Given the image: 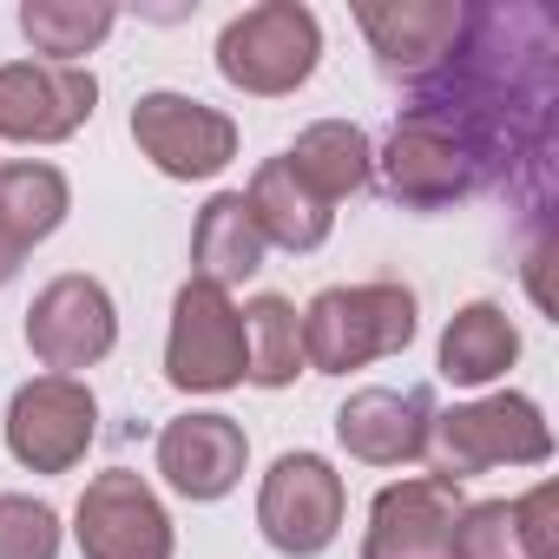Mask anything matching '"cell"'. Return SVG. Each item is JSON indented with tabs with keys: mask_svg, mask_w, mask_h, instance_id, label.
I'll return each mask as SVG.
<instances>
[{
	"mask_svg": "<svg viewBox=\"0 0 559 559\" xmlns=\"http://www.w3.org/2000/svg\"><path fill=\"white\" fill-rule=\"evenodd\" d=\"M552 53L559 21L546 8H461L448 53L408 80V106L435 119L474 165V185H507L513 171H546L552 158Z\"/></svg>",
	"mask_w": 559,
	"mask_h": 559,
	"instance_id": "6da1fadb",
	"label": "cell"
},
{
	"mask_svg": "<svg viewBox=\"0 0 559 559\" xmlns=\"http://www.w3.org/2000/svg\"><path fill=\"white\" fill-rule=\"evenodd\" d=\"M297 323H304V369L349 376L415 343V290L389 284V276H376V284H330L310 297Z\"/></svg>",
	"mask_w": 559,
	"mask_h": 559,
	"instance_id": "7a4b0ae2",
	"label": "cell"
},
{
	"mask_svg": "<svg viewBox=\"0 0 559 559\" xmlns=\"http://www.w3.org/2000/svg\"><path fill=\"white\" fill-rule=\"evenodd\" d=\"M546 454H552V428H546L539 402L513 395V389L461 402V408H435L428 448H421L428 474L454 480V487L487 474V467H539Z\"/></svg>",
	"mask_w": 559,
	"mask_h": 559,
	"instance_id": "3957f363",
	"label": "cell"
},
{
	"mask_svg": "<svg viewBox=\"0 0 559 559\" xmlns=\"http://www.w3.org/2000/svg\"><path fill=\"white\" fill-rule=\"evenodd\" d=\"M317 60H323V27L304 0H257L217 34V73L250 99L297 93L317 73Z\"/></svg>",
	"mask_w": 559,
	"mask_h": 559,
	"instance_id": "277c9868",
	"label": "cell"
},
{
	"mask_svg": "<svg viewBox=\"0 0 559 559\" xmlns=\"http://www.w3.org/2000/svg\"><path fill=\"white\" fill-rule=\"evenodd\" d=\"M343 513H349V487L310 448L276 454L270 474H263V487H257V526H263V539L284 552V559L330 552L336 533H343Z\"/></svg>",
	"mask_w": 559,
	"mask_h": 559,
	"instance_id": "5b68a950",
	"label": "cell"
},
{
	"mask_svg": "<svg viewBox=\"0 0 559 559\" xmlns=\"http://www.w3.org/2000/svg\"><path fill=\"white\" fill-rule=\"evenodd\" d=\"M165 382L178 395H224L243 382V310L230 304V290H211L191 276L171 297Z\"/></svg>",
	"mask_w": 559,
	"mask_h": 559,
	"instance_id": "8992f818",
	"label": "cell"
},
{
	"mask_svg": "<svg viewBox=\"0 0 559 559\" xmlns=\"http://www.w3.org/2000/svg\"><path fill=\"white\" fill-rule=\"evenodd\" d=\"M99 435V402L80 376H34L8 402V454L34 474H73Z\"/></svg>",
	"mask_w": 559,
	"mask_h": 559,
	"instance_id": "52a82bcc",
	"label": "cell"
},
{
	"mask_svg": "<svg viewBox=\"0 0 559 559\" xmlns=\"http://www.w3.org/2000/svg\"><path fill=\"white\" fill-rule=\"evenodd\" d=\"M112 343H119V310L99 276L67 270L27 304V349L47 376H80V369L106 362Z\"/></svg>",
	"mask_w": 559,
	"mask_h": 559,
	"instance_id": "ba28073f",
	"label": "cell"
},
{
	"mask_svg": "<svg viewBox=\"0 0 559 559\" xmlns=\"http://www.w3.org/2000/svg\"><path fill=\"white\" fill-rule=\"evenodd\" d=\"M132 145L178 185L191 178H217L237 158V119L191 99V93H139L132 106Z\"/></svg>",
	"mask_w": 559,
	"mask_h": 559,
	"instance_id": "9c48e42d",
	"label": "cell"
},
{
	"mask_svg": "<svg viewBox=\"0 0 559 559\" xmlns=\"http://www.w3.org/2000/svg\"><path fill=\"white\" fill-rule=\"evenodd\" d=\"M73 539L86 559H171V513L158 507L152 480L132 467L93 474L73 507Z\"/></svg>",
	"mask_w": 559,
	"mask_h": 559,
	"instance_id": "30bf717a",
	"label": "cell"
},
{
	"mask_svg": "<svg viewBox=\"0 0 559 559\" xmlns=\"http://www.w3.org/2000/svg\"><path fill=\"white\" fill-rule=\"evenodd\" d=\"M99 112V80L86 67L8 60L0 67V139L8 145H60Z\"/></svg>",
	"mask_w": 559,
	"mask_h": 559,
	"instance_id": "8fae6325",
	"label": "cell"
},
{
	"mask_svg": "<svg viewBox=\"0 0 559 559\" xmlns=\"http://www.w3.org/2000/svg\"><path fill=\"white\" fill-rule=\"evenodd\" d=\"M461 507H467L461 487L435 480V474H408V480L382 487L369 507L362 559H448V533H454Z\"/></svg>",
	"mask_w": 559,
	"mask_h": 559,
	"instance_id": "7c38bea8",
	"label": "cell"
},
{
	"mask_svg": "<svg viewBox=\"0 0 559 559\" xmlns=\"http://www.w3.org/2000/svg\"><path fill=\"white\" fill-rule=\"evenodd\" d=\"M243 461H250L243 421H230L217 408H191L158 428V474L185 500H224L243 480Z\"/></svg>",
	"mask_w": 559,
	"mask_h": 559,
	"instance_id": "4fadbf2b",
	"label": "cell"
},
{
	"mask_svg": "<svg viewBox=\"0 0 559 559\" xmlns=\"http://www.w3.org/2000/svg\"><path fill=\"white\" fill-rule=\"evenodd\" d=\"M382 185H389V198H402L415 211H441V204H461V198L480 191L467 152L421 112L395 119V132L382 145Z\"/></svg>",
	"mask_w": 559,
	"mask_h": 559,
	"instance_id": "5bb4252c",
	"label": "cell"
},
{
	"mask_svg": "<svg viewBox=\"0 0 559 559\" xmlns=\"http://www.w3.org/2000/svg\"><path fill=\"white\" fill-rule=\"evenodd\" d=\"M435 395L428 389H356L336 408V441L362 467H408L428 448Z\"/></svg>",
	"mask_w": 559,
	"mask_h": 559,
	"instance_id": "9a60e30c",
	"label": "cell"
},
{
	"mask_svg": "<svg viewBox=\"0 0 559 559\" xmlns=\"http://www.w3.org/2000/svg\"><path fill=\"white\" fill-rule=\"evenodd\" d=\"M552 513H559L552 480H539L520 500H474L454 513L448 559H552Z\"/></svg>",
	"mask_w": 559,
	"mask_h": 559,
	"instance_id": "2e32d148",
	"label": "cell"
},
{
	"mask_svg": "<svg viewBox=\"0 0 559 559\" xmlns=\"http://www.w3.org/2000/svg\"><path fill=\"white\" fill-rule=\"evenodd\" d=\"M356 27L369 34L382 73L421 80V73L448 53V40H454V27H461V8H454V0H362V8H356Z\"/></svg>",
	"mask_w": 559,
	"mask_h": 559,
	"instance_id": "e0dca14e",
	"label": "cell"
},
{
	"mask_svg": "<svg viewBox=\"0 0 559 559\" xmlns=\"http://www.w3.org/2000/svg\"><path fill=\"white\" fill-rule=\"evenodd\" d=\"M243 211H250V224H257V237L263 243H284V250H317L323 237H330V224H336V211L297 178V165L276 152V158H263L257 171H250V191H243Z\"/></svg>",
	"mask_w": 559,
	"mask_h": 559,
	"instance_id": "ac0fdd59",
	"label": "cell"
},
{
	"mask_svg": "<svg viewBox=\"0 0 559 559\" xmlns=\"http://www.w3.org/2000/svg\"><path fill=\"white\" fill-rule=\"evenodd\" d=\"M513 362H520V330H513V317H507L500 304L480 297V304H461V310L448 317L441 356H435L441 382H454V389H487V382H500Z\"/></svg>",
	"mask_w": 559,
	"mask_h": 559,
	"instance_id": "d6986e66",
	"label": "cell"
},
{
	"mask_svg": "<svg viewBox=\"0 0 559 559\" xmlns=\"http://www.w3.org/2000/svg\"><path fill=\"white\" fill-rule=\"evenodd\" d=\"M263 250L270 243L257 237V224L243 211V191H217L198 211V224H191V276H198V284H211V290L250 284V276L263 270Z\"/></svg>",
	"mask_w": 559,
	"mask_h": 559,
	"instance_id": "ffe728a7",
	"label": "cell"
},
{
	"mask_svg": "<svg viewBox=\"0 0 559 559\" xmlns=\"http://www.w3.org/2000/svg\"><path fill=\"white\" fill-rule=\"evenodd\" d=\"M284 158L297 165V178H304L330 211H336L343 198H356V191L369 185V171H376V145H369V132L349 126V119H317V126H304Z\"/></svg>",
	"mask_w": 559,
	"mask_h": 559,
	"instance_id": "44dd1931",
	"label": "cell"
},
{
	"mask_svg": "<svg viewBox=\"0 0 559 559\" xmlns=\"http://www.w3.org/2000/svg\"><path fill=\"white\" fill-rule=\"evenodd\" d=\"M73 211V185L60 165L47 158H8L0 165V230H8L21 250L47 243Z\"/></svg>",
	"mask_w": 559,
	"mask_h": 559,
	"instance_id": "7402d4cb",
	"label": "cell"
},
{
	"mask_svg": "<svg viewBox=\"0 0 559 559\" xmlns=\"http://www.w3.org/2000/svg\"><path fill=\"white\" fill-rule=\"evenodd\" d=\"M119 27L112 0H21V34L53 67H86V53Z\"/></svg>",
	"mask_w": 559,
	"mask_h": 559,
	"instance_id": "603a6c76",
	"label": "cell"
},
{
	"mask_svg": "<svg viewBox=\"0 0 559 559\" xmlns=\"http://www.w3.org/2000/svg\"><path fill=\"white\" fill-rule=\"evenodd\" d=\"M304 376V323L290 297H250L243 304V382L250 389H290Z\"/></svg>",
	"mask_w": 559,
	"mask_h": 559,
	"instance_id": "cb8c5ba5",
	"label": "cell"
},
{
	"mask_svg": "<svg viewBox=\"0 0 559 559\" xmlns=\"http://www.w3.org/2000/svg\"><path fill=\"white\" fill-rule=\"evenodd\" d=\"M0 559H60V513L34 493H0Z\"/></svg>",
	"mask_w": 559,
	"mask_h": 559,
	"instance_id": "d4e9b609",
	"label": "cell"
},
{
	"mask_svg": "<svg viewBox=\"0 0 559 559\" xmlns=\"http://www.w3.org/2000/svg\"><path fill=\"white\" fill-rule=\"evenodd\" d=\"M546 263H552V237H539V243H533V257H526V290H533V304H539V310L552 317L559 304L546 297Z\"/></svg>",
	"mask_w": 559,
	"mask_h": 559,
	"instance_id": "484cf974",
	"label": "cell"
},
{
	"mask_svg": "<svg viewBox=\"0 0 559 559\" xmlns=\"http://www.w3.org/2000/svg\"><path fill=\"white\" fill-rule=\"evenodd\" d=\"M21 257H27V250H21L8 230H0V284H14V276H21Z\"/></svg>",
	"mask_w": 559,
	"mask_h": 559,
	"instance_id": "4316f807",
	"label": "cell"
}]
</instances>
